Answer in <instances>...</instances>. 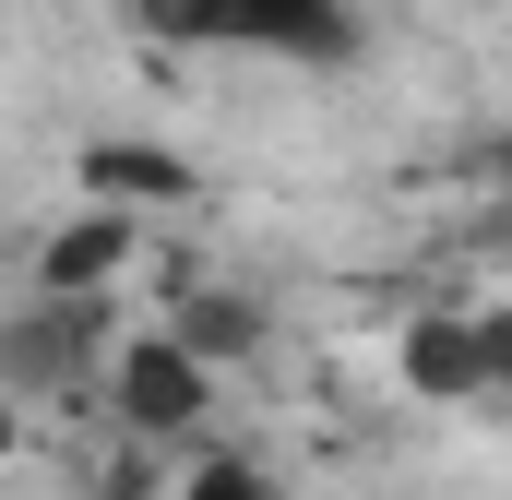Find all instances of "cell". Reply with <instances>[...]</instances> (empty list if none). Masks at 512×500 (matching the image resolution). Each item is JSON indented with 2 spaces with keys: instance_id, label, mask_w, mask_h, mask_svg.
<instances>
[{
  "instance_id": "1",
  "label": "cell",
  "mask_w": 512,
  "mask_h": 500,
  "mask_svg": "<svg viewBox=\"0 0 512 500\" xmlns=\"http://www.w3.org/2000/svg\"><path fill=\"white\" fill-rule=\"evenodd\" d=\"M84 393L108 405V441H155V453H191V441L215 429V370H203V358H191V346H179L167 322H120Z\"/></svg>"
},
{
  "instance_id": "2",
  "label": "cell",
  "mask_w": 512,
  "mask_h": 500,
  "mask_svg": "<svg viewBox=\"0 0 512 500\" xmlns=\"http://www.w3.org/2000/svg\"><path fill=\"white\" fill-rule=\"evenodd\" d=\"M393 381H405L417 405H489L512 381V310H489V298H429V310H405Z\"/></svg>"
},
{
  "instance_id": "3",
  "label": "cell",
  "mask_w": 512,
  "mask_h": 500,
  "mask_svg": "<svg viewBox=\"0 0 512 500\" xmlns=\"http://www.w3.org/2000/svg\"><path fill=\"white\" fill-rule=\"evenodd\" d=\"M120 322H131V286H108V298H24V310L0 322V393H24V405L84 393Z\"/></svg>"
},
{
  "instance_id": "4",
  "label": "cell",
  "mask_w": 512,
  "mask_h": 500,
  "mask_svg": "<svg viewBox=\"0 0 512 500\" xmlns=\"http://www.w3.org/2000/svg\"><path fill=\"white\" fill-rule=\"evenodd\" d=\"M143 239H155V215H131V203H72L48 239H36V298H108L143 274Z\"/></svg>"
},
{
  "instance_id": "5",
  "label": "cell",
  "mask_w": 512,
  "mask_h": 500,
  "mask_svg": "<svg viewBox=\"0 0 512 500\" xmlns=\"http://www.w3.org/2000/svg\"><path fill=\"white\" fill-rule=\"evenodd\" d=\"M215 48H262V60H298V72H346L370 48L358 0H215Z\"/></svg>"
},
{
  "instance_id": "6",
  "label": "cell",
  "mask_w": 512,
  "mask_h": 500,
  "mask_svg": "<svg viewBox=\"0 0 512 500\" xmlns=\"http://www.w3.org/2000/svg\"><path fill=\"white\" fill-rule=\"evenodd\" d=\"M72 179H84V203H131V215H179V203L203 191V167H191L179 143H143V131L84 143V155H72Z\"/></svg>"
},
{
  "instance_id": "7",
  "label": "cell",
  "mask_w": 512,
  "mask_h": 500,
  "mask_svg": "<svg viewBox=\"0 0 512 500\" xmlns=\"http://www.w3.org/2000/svg\"><path fill=\"white\" fill-rule=\"evenodd\" d=\"M167 334L227 381V370H251L262 346H274V298H262V286H227V274H203V286L167 298Z\"/></svg>"
},
{
  "instance_id": "8",
  "label": "cell",
  "mask_w": 512,
  "mask_h": 500,
  "mask_svg": "<svg viewBox=\"0 0 512 500\" xmlns=\"http://www.w3.org/2000/svg\"><path fill=\"white\" fill-rule=\"evenodd\" d=\"M155 500H286V489H274V465H262V453H215V441H191V453H179V477H167Z\"/></svg>"
},
{
  "instance_id": "9",
  "label": "cell",
  "mask_w": 512,
  "mask_h": 500,
  "mask_svg": "<svg viewBox=\"0 0 512 500\" xmlns=\"http://www.w3.org/2000/svg\"><path fill=\"white\" fill-rule=\"evenodd\" d=\"M24 441H36V405H24V393H0V465H12Z\"/></svg>"
}]
</instances>
